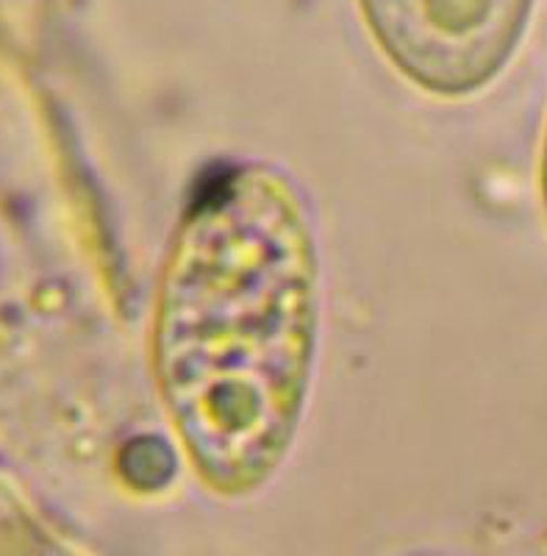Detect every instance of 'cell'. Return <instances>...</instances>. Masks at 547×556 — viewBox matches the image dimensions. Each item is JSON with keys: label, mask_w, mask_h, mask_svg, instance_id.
<instances>
[{"label": "cell", "mask_w": 547, "mask_h": 556, "mask_svg": "<svg viewBox=\"0 0 547 556\" xmlns=\"http://www.w3.org/2000/svg\"><path fill=\"white\" fill-rule=\"evenodd\" d=\"M320 323V242L297 181L270 162L222 170L173 235L151 329L162 409L214 495H253L287 462Z\"/></svg>", "instance_id": "cell-1"}, {"label": "cell", "mask_w": 547, "mask_h": 556, "mask_svg": "<svg viewBox=\"0 0 547 556\" xmlns=\"http://www.w3.org/2000/svg\"><path fill=\"white\" fill-rule=\"evenodd\" d=\"M378 51L436 98L489 87L520 48L536 0H356Z\"/></svg>", "instance_id": "cell-2"}, {"label": "cell", "mask_w": 547, "mask_h": 556, "mask_svg": "<svg viewBox=\"0 0 547 556\" xmlns=\"http://www.w3.org/2000/svg\"><path fill=\"white\" fill-rule=\"evenodd\" d=\"M539 198L547 217V126H545V134H542V153H539Z\"/></svg>", "instance_id": "cell-3"}, {"label": "cell", "mask_w": 547, "mask_h": 556, "mask_svg": "<svg viewBox=\"0 0 547 556\" xmlns=\"http://www.w3.org/2000/svg\"><path fill=\"white\" fill-rule=\"evenodd\" d=\"M417 556H447V554H417Z\"/></svg>", "instance_id": "cell-4"}]
</instances>
